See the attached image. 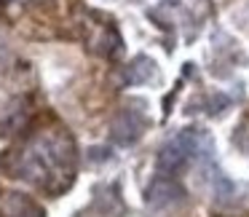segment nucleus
Instances as JSON below:
<instances>
[{
	"instance_id": "1",
	"label": "nucleus",
	"mask_w": 249,
	"mask_h": 217,
	"mask_svg": "<svg viewBox=\"0 0 249 217\" xmlns=\"http://www.w3.org/2000/svg\"><path fill=\"white\" fill-rule=\"evenodd\" d=\"M179 199H182V188H179L172 177H166V174L156 177V182L147 190V204H150L153 209H166V206H172L174 201H179Z\"/></svg>"
},
{
	"instance_id": "2",
	"label": "nucleus",
	"mask_w": 249,
	"mask_h": 217,
	"mask_svg": "<svg viewBox=\"0 0 249 217\" xmlns=\"http://www.w3.org/2000/svg\"><path fill=\"white\" fill-rule=\"evenodd\" d=\"M142 126H145V118L137 110H124L113 124V137L121 145H131L142 134Z\"/></svg>"
}]
</instances>
